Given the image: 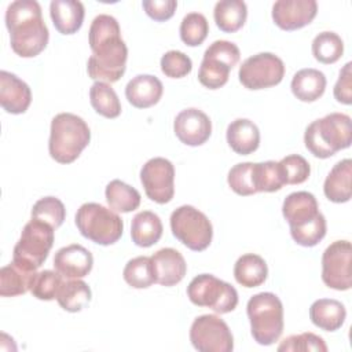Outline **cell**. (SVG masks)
<instances>
[{"instance_id":"obj_1","label":"cell","mask_w":352,"mask_h":352,"mask_svg":"<svg viewBox=\"0 0 352 352\" xmlns=\"http://www.w3.org/2000/svg\"><path fill=\"white\" fill-rule=\"evenodd\" d=\"M89 47L92 55L87 62V72L92 80L116 82L125 73L128 48L121 37L117 19L107 14L94 18L89 26Z\"/></svg>"},{"instance_id":"obj_2","label":"cell","mask_w":352,"mask_h":352,"mask_svg":"<svg viewBox=\"0 0 352 352\" xmlns=\"http://www.w3.org/2000/svg\"><path fill=\"white\" fill-rule=\"evenodd\" d=\"M6 26L12 51L22 58L37 56L48 44V28L34 0L12 1L6 10Z\"/></svg>"},{"instance_id":"obj_3","label":"cell","mask_w":352,"mask_h":352,"mask_svg":"<svg viewBox=\"0 0 352 352\" xmlns=\"http://www.w3.org/2000/svg\"><path fill=\"white\" fill-rule=\"evenodd\" d=\"M307 150L316 158H330L352 143L351 117L344 113H330L312 121L304 133Z\"/></svg>"},{"instance_id":"obj_4","label":"cell","mask_w":352,"mask_h":352,"mask_svg":"<svg viewBox=\"0 0 352 352\" xmlns=\"http://www.w3.org/2000/svg\"><path fill=\"white\" fill-rule=\"evenodd\" d=\"M91 131L87 122L73 113H59L51 121L48 151L59 164L76 161L89 144Z\"/></svg>"},{"instance_id":"obj_5","label":"cell","mask_w":352,"mask_h":352,"mask_svg":"<svg viewBox=\"0 0 352 352\" xmlns=\"http://www.w3.org/2000/svg\"><path fill=\"white\" fill-rule=\"evenodd\" d=\"M253 340L260 345H271L283 331V305L271 292L252 296L246 305Z\"/></svg>"},{"instance_id":"obj_6","label":"cell","mask_w":352,"mask_h":352,"mask_svg":"<svg viewBox=\"0 0 352 352\" xmlns=\"http://www.w3.org/2000/svg\"><path fill=\"white\" fill-rule=\"evenodd\" d=\"M76 226L84 238L103 246L116 243L124 231L121 217L113 209L96 202H87L78 208Z\"/></svg>"},{"instance_id":"obj_7","label":"cell","mask_w":352,"mask_h":352,"mask_svg":"<svg viewBox=\"0 0 352 352\" xmlns=\"http://www.w3.org/2000/svg\"><path fill=\"white\" fill-rule=\"evenodd\" d=\"M54 230L50 224L32 217L14 246L12 261L29 271L40 268L54 245Z\"/></svg>"},{"instance_id":"obj_8","label":"cell","mask_w":352,"mask_h":352,"mask_svg":"<svg viewBox=\"0 0 352 352\" xmlns=\"http://www.w3.org/2000/svg\"><path fill=\"white\" fill-rule=\"evenodd\" d=\"M187 296L194 305L208 307L220 315L234 311L238 305L236 289L212 274L192 278L187 286Z\"/></svg>"},{"instance_id":"obj_9","label":"cell","mask_w":352,"mask_h":352,"mask_svg":"<svg viewBox=\"0 0 352 352\" xmlns=\"http://www.w3.org/2000/svg\"><path fill=\"white\" fill-rule=\"evenodd\" d=\"M170 230L176 239L194 252L205 250L213 236L210 220L191 205H182L172 212Z\"/></svg>"},{"instance_id":"obj_10","label":"cell","mask_w":352,"mask_h":352,"mask_svg":"<svg viewBox=\"0 0 352 352\" xmlns=\"http://www.w3.org/2000/svg\"><path fill=\"white\" fill-rule=\"evenodd\" d=\"M239 48L227 40L213 41L204 52L198 80L209 89H217L228 81L230 72L239 62Z\"/></svg>"},{"instance_id":"obj_11","label":"cell","mask_w":352,"mask_h":352,"mask_svg":"<svg viewBox=\"0 0 352 352\" xmlns=\"http://www.w3.org/2000/svg\"><path fill=\"white\" fill-rule=\"evenodd\" d=\"M285 76L283 60L272 52L249 56L239 66L238 77L248 89H264L278 85Z\"/></svg>"},{"instance_id":"obj_12","label":"cell","mask_w":352,"mask_h":352,"mask_svg":"<svg viewBox=\"0 0 352 352\" xmlns=\"http://www.w3.org/2000/svg\"><path fill=\"white\" fill-rule=\"evenodd\" d=\"M190 341L199 352H231L234 337L228 324L217 315H201L190 327Z\"/></svg>"},{"instance_id":"obj_13","label":"cell","mask_w":352,"mask_h":352,"mask_svg":"<svg viewBox=\"0 0 352 352\" xmlns=\"http://www.w3.org/2000/svg\"><path fill=\"white\" fill-rule=\"evenodd\" d=\"M352 246L349 241H334L322 254V280L334 290H349L352 286Z\"/></svg>"},{"instance_id":"obj_14","label":"cell","mask_w":352,"mask_h":352,"mask_svg":"<svg viewBox=\"0 0 352 352\" xmlns=\"http://www.w3.org/2000/svg\"><path fill=\"white\" fill-rule=\"evenodd\" d=\"M140 182L146 195L157 204H168L175 194L173 164L162 157L148 160L140 169Z\"/></svg>"},{"instance_id":"obj_15","label":"cell","mask_w":352,"mask_h":352,"mask_svg":"<svg viewBox=\"0 0 352 352\" xmlns=\"http://www.w3.org/2000/svg\"><path fill=\"white\" fill-rule=\"evenodd\" d=\"M316 12L315 0H278L272 6V21L282 30H297L309 25Z\"/></svg>"},{"instance_id":"obj_16","label":"cell","mask_w":352,"mask_h":352,"mask_svg":"<svg viewBox=\"0 0 352 352\" xmlns=\"http://www.w3.org/2000/svg\"><path fill=\"white\" fill-rule=\"evenodd\" d=\"M176 138L191 147L204 144L212 133L210 118L199 109L190 107L182 110L173 122Z\"/></svg>"},{"instance_id":"obj_17","label":"cell","mask_w":352,"mask_h":352,"mask_svg":"<svg viewBox=\"0 0 352 352\" xmlns=\"http://www.w3.org/2000/svg\"><path fill=\"white\" fill-rule=\"evenodd\" d=\"M92 265V253L78 243L60 248L54 257V268L65 279H81L91 272Z\"/></svg>"},{"instance_id":"obj_18","label":"cell","mask_w":352,"mask_h":352,"mask_svg":"<svg viewBox=\"0 0 352 352\" xmlns=\"http://www.w3.org/2000/svg\"><path fill=\"white\" fill-rule=\"evenodd\" d=\"M155 283L170 287L177 285L187 272L183 254L173 248H164L151 256Z\"/></svg>"},{"instance_id":"obj_19","label":"cell","mask_w":352,"mask_h":352,"mask_svg":"<svg viewBox=\"0 0 352 352\" xmlns=\"http://www.w3.org/2000/svg\"><path fill=\"white\" fill-rule=\"evenodd\" d=\"M32 102L29 85L15 74L0 72V104L10 114L25 113Z\"/></svg>"},{"instance_id":"obj_20","label":"cell","mask_w":352,"mask_h":352,"mask_svg":"<svg viewBox=\"0 0 352 352\" xmlns=\"http://www.w3.org/2000/svg\"><path fill=\"white\" fill-rule=\"evenodd\" d=\"M162 82L151 74H139L128 81L125 96L138 109H147L157 104L162 96Z\"/></svg>"},{"instance_id":"obj_21","label":"cell","mask_w":352,"mask_h":352,"mask_svg":"<svg viewBox=\"0 0 352 352\" xmlns=\"http://www.w3.org/2000/svg\"><path fill=\"white\" fill-rule=\"evenodd\" d=\"M282 213L290 227H297L311 221L320 212L314 194L308 191H296L285 198Z\"/></svg>"},{"instance_id":"obj_22","label":"cell","mask_w":352,"mask_h":352,"mask_svg":"<svg viewBox=\"0 0 352 352\" xmlns=\"http://www.w3.org/2000/svg\"><path fill=\"white\" fill-rule=\"evenodd\" d=\"M50 15L60 34H74L84 22V6L78 0H52Z\"/></svg>"},{"instance_id":"obj_23","label":"cell","mask_w":352,"mask_h":352,"mask_svg":"<svg viewBox=\"0 0 352 352\" xmlns=\"http://www.w3.org/2000/svg\"><path fill=\"white\" fill-rule=\"evenodd\" d=\"M226 136L231 150L239 155L254 153L260 144V131L257 125L248 118H236L230 122Z\"/></svg>"},{"instance_id":"obj_24","label":"cell","mask_w":352,"mask_h":352,"mask_svg":"<svg viewBox=\"0 0 352 352\" xmlns=\"http://www.w3.org/2000/svg\"><path fill=\"white\" fill-rule=\"evenodd\" d=\"M351 177H352V161L349 158L338 161L331 168V170L329 172L324 180L323 192L326 198L336 204L348 202L352 195Z\"/></svg>"},{"instance_id":"obj_25","label":"cell","mask_w":352,"mask_h":352,"mask_svg":"<svg viewBox=\"0 0 352 352\" xmlns=\"http://www.w3.org/2000/svg\"><path fill=\"white\" fill-rule=\"evenodd\" d=\"M309 318L316 327L324 331H336L344 324L346 309L338 300L319 298L312 302L309 308Z\"/></svg>"},{"instance_id":"obj_26","label":"cell","mask_w":352,"mask_h":352,"mask_svg":"<svg viewBox=\"0 0 352 352\" xmlns=\"http://www.w3.org/2000/svg\"><path fill=\"white\" fill-rule=\"evenodd\" d=\"M290 88L298 100L315 102L326 89V76L318 69H301L293 76Z\"/></svg>"},{"instance_id":"obj_27","label":"cell","mask_w":352,"mask_h":352,"mask_svg":"<svg viewBox=\"0 0 352 352\" xmlns=\"http://www.w3.org/2000/svg\"><path fill=\"white\" fill-rule=\"evenodd\" d=\"M268 275L265 260L254 253L242 254L234 265V278L243 287H257L263 285Z\"/></svg>"},{"instance_id":"obj_28","label":"cell","mask_w":352,"mask_h":352,"mask_svg":"<svg viewBox=\"0 0 352 352\" xmlns=\"http://www.w3.org/2000/svg\"><path fill=\"white\" fill-rule=\"evenodd\" d=\"M36 271H29L16 263H10L0 270V296L15 297L30 292Z\"/></svg>"},{"instance_id":"obj_29","label":"cell","mask_w":352,"mask_h":352,"mask_svg":"<svg viewBox=\"0 0 352 352\" xmlns=\"http://www.w3.org/2000/svg\"><path fill=\"white\" fill-rule=\"evenodd\" d=\"M162 223L158 214L143 210L135 214L131 224V238L140 248H150L162 236Z\"/></svg>"},{"instance_id":"obj_30","label":"cell","mask_w":352,"mask_h":352,"mask_svg":"<svg viewBox=\"0 0 352 352\" xmlns=\"http://www.w3.org/2000/svg\"><path fill=\"white\" fill-rule=\"evenodd\" d=\"M248 16L246 3L242 0H221L217 1L213 10V18L217 28L226 33L239 30Z\"/></svg>"},{"instance_id":"obj_31","label":"cell","mask_w":352,"mask_h":352,"mask_svg":"<svg viewBox=\"0 0 352 352\" xmlns=\"http://www.w3.org/2000/svg\"><path fill=\"white\" fill-rule=\"evenodd\" d=\"M91 297L92 292L84 280L66 279L56 294V301L67 312H80L89 304Z\"/></svg>"},{"instance_id":"obj_32","label":"cell","mask_w":352,"mask_h":352,"mask_svg":"<svg viewBox=\"0 0 352 352\" xmlns=\"http://www.w3.org/2000/svg\"><path fill=\"white\" fill-rule=\"evenodd\" d=\"M104 195L110 209H113L114 212L129 213L138 209L140 205L139 191L118 179L111 180L106 186Z\"/></svg>"},{"instance_id":"obj_33","label":"cell","mask_w":352,"mask_h":352,"mask_svg":"<svg viewBox=\"0 0 352 352\" xmlns=\"http://www.w3.org/2000/svg\"><path fill=\"white\" fill-rule=\"evenodd\" d=\"M89 102L94 110L106 117L117 118L121 114V103L116 91L103 81H96L89 88Z\"/></svg>"},{"instance_id":"obj_34","label":"cell","mask_w":352,"mask_h":352,"mask_svg":"<svg viewBox=\"0 0 352 352\" xmlns=\"http://www.w3.org/2000/svg\"><path fill=\"white\" fill-rule=\"evenodd\" d=\"M344 54V41L334 32H322L312 41L314 58L324 65L336 63Z\"/></svg>"},{"instance_id":"obj_35","label":"cell","mask_w":352,"mask_h":352,"mask_svg":"<svg viewBox=\"0 0 352 352\" xmlns=\"http://www.w3.org/2000/svg\"><path fill=\"white\" fill-rule=\"evenodd\" d=\"M124 280L135 289H147L155 283L151 257L138 256L126 263L122 272Z\"/></svg>"},{"instance_id":"obj_36","label":"cell","mask_w":352,"mask_h":352,"mask_svg":"<svg viewBox=\"0 0 352 352\" xmlns=\"http://www.w3.org/2000/svg\"><path fill=\"white\" fill-rule=\"evenodd\" d=\"M253 177L257 192H274L285 186L280 165L275 161L254 164Z\"/></svg>"},{"instance_id":"obj_37","label":"cell","mask_w":352,"mask_h":352,"mask_svg":"<svg viewBox=\"0 0 352 352\" xmlns=\"http://www.w3.org/2000/svg\"><path fill=\"white\" fill-rule=\"evenodd\" d=\"M209 33V23L201 12L187 14L180 23V38L188 47L201 45Z\"/></svg>"},{"instance_id":"obj_38","label":"cell","mask_w":352,"mask_h":352,"mask_svg":"<svg viewBox=\"0 0 352 352\" xmlns=\"http://www.w3.org/2000/svg\"><path fill=\"white\" fill-rule=\"evenodd\" d=\"M32 217L38 219L52 228L62 226L66 217V209L63 202L56 197H44L40 198L32 208Z\"/></svg>"},{"instance_id":"obj_39","label":"cell","mask_w":352,"mask_h":352,"mask_svg":"<svg viewBox=\"0 0 352 352\" xmlns=\"http://www.w3.org/2000/svg\"><path fill=\"white\" fill-rule=\"evenodd\" d=\"M290 235L294 239L296 243L305 246V248H312L318 245L326 235V219L322 213H319L315 219L311 221L297 226V227H290Z\"/></svg>"},{"instance_id":"obj_40","label":"cell","mask_w":352,"mask_h":352,"mask_svg":"<svg viewBox=\"0 0 352 352\" xmlns=\"http://www.w3.org/2000/svg\"><path fill=\"white\" fill-rule=\"evenodd\" d=\"M254 162H241L234 165L227 176V183L231 190L242 197L256 194L254 177H253Z\"/></svg>"},{"instance_id":"obj_41","label":"cell","mask_w":352,"mask_h":352,"mask_svg":"<svg viewBox=\"0 0 352 352\" xmlns=\"http://www.w3.org/2000/svg\"><path fill=\"white\" fill-rule=\"evenodd\" d=\"M63 283V276L58 271L44 270L36 274L30 293L33 297L44 301L56 298V294Z\"/></svg>"},{"instance_id":"obj_42","label":"cell","mask_w":352,"mask_h":352,"mask_svg":"<svg viewBox=\"0 0 352 352\" xmlns=\"http://www.w3.org/2000/svg\"><path fill=\"white\" fill-rule=\"evenodd\" d=\"M279 165L282 169L285 184H301L309 177V162L298 154H290L282 158L279 161Z\"/></svg>"},{"instance_id":"obj_43","label":"cell","mask_w":352,"mask_h":352,"mask_svg":"<svg viewBox=\"0 0 352 352\" xmlns=\"http://www.w3.org/2000/svg\"><path fill=\"white\" fill-rule=\"evenodd\" d=\"M278 351H290V352H326L327 345L324 344L323 338L314 334V333H301V334H293L285 338L279 346Z\"/></svg>"},{"instance_id":"obj_44","label":"cell","mask_w":352,"mask_h":352,"mask_svg":"<svg viewBox=\"0 0 352 352\" xmlns=\"http://www.w3.org/2000/svg\"><path fill=\"white\" fill-rule=\"evenodd\" d=\"M192 69L191 59L182 51L170 50L161 58V70L166 77L182 78L190 74Z\"/></svg>"},{"instance_id":"obj_45","label":"cell","mask_w":352,"mask_h":352,"mask_svg":"<svg viewBox=\"0 0 352 352\" xmlns=\"http://www.w3.org/2000/svg\"><path fill=\"white\" fill-rule=\"evenodd\" d=\"M142 6H143V10L146 11V14L151 19H154L157 22H164L173 16L176 7H177V1H175V0H143Z\"/></svg>"},{"instance_id":"obj_46","label":"cell","mask_w":352,"mask_h":352,"mask_svg":"<svg viewBox=\"0 0 352 352\" xmlns=\"http://www.w3.org/2000/svg\"><path fill=\"white\" fill-rule=\"evenodd\" d=\"M352 63L348 62L345 66L340 70L338 80L334 85V98L337 102L342 104H351L352 103V73H351Z\"/></svg>"}]
</instances>
